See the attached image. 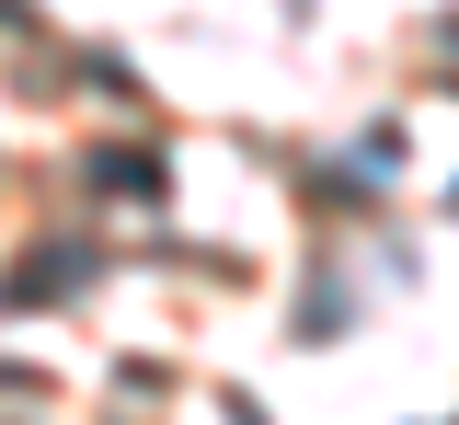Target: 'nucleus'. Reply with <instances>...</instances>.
Listing matches in <instances>:
<instances>
[]
</instances>
